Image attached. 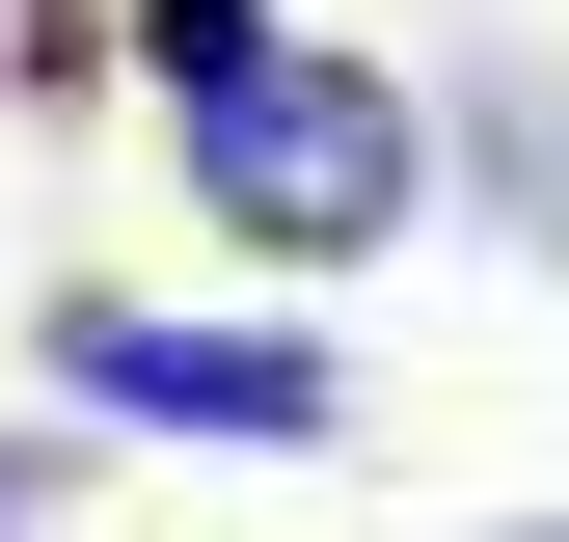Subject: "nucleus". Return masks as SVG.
I'll return each mask as SVG.
<instances>
[{
  "mask_svg": "<svg viewBox=\"0 0 569 542\" xmlns=\"http://www.w3.org/2000/svg\"><path fill=\"white\" fill-rule=\"evenodd\" d=\"M163 163H190V218H218L244 271H380L407 218H435V109H407L380 54H326V28H271L244 82H190Z\"/></svg>",
  "mask_w": 569,
  "mask_h": 542,
  "instance_id": "1",
  "label": "nucleus"
},
{
  "mask_svg": "<svg viewBox=\"0 0 569 542\" xmlns=\"http://www.w3.org/2000/svg\"><path fill=\"white\" fill-rule=\"evenodd\" d=\"M28 380L82 434H190V461H352V353L326 325H218V299H28Z\"/></svg>",
  "mask_w": 569,
  "mask_h": 542,
  "instance_id": "2",
  "label": "nucleus"
},
{
  "mask_svg": "<svg viewBox=\"0 0 569 542\" xmlns=\"http://www.w3.org/2000/svg\"><path fill=\"white\" fill-rule=\"evenodd\" d=\"M461 109H488V190H516V244L569 271V109H542V82H461Z\"/></svg>",
  "mask_w": 569,
  "mask_h": 542,
  "instance_id": "3",
  "label": "nucleus"
},
{
  "mask_svg": "<svg viewBox=\"0 0 569 542\" xmlns=\"http://www.w3.org/2000/svg\"><path fill=\"white\" fill-rule=\"evenodd\" d=\"M271 28H299V0H136V82H163V109H190V82H244V54H271Z\"/></svg>",
  "mask_w": 569,
  "mask_h": 542,
  "instance_id": "4",
  "label": "nucleus"
},
{
  "mask_svg": "<svg viewBox=\"0 0 569 542\" xmlns=\"http://www.w3.org/2000/svg\"><path fill=\"white\" fill-rule=\"evenodd\" d=\"M82 515V406H54V434H0V542H54Z\"/></svg>",
  "mask_w": 569,
  "mask_h": 542,
  "instance_id": "5",
  "label": "nucleus"
},
{
  "mask_svg": "<svg viewBox=\"0 0 569 542\" xmlns=\"http://www.w3.org/2000/svg\"><path fill=\"white\" fill-rule=\"evenodd\" d=\"M488 542H569V515H488Z\"/></svg>",
  "mask_w": 569,
  "mask_h": 542,
  "instance_id": "6",
  "label": "nucleus"
}]
</instances>
